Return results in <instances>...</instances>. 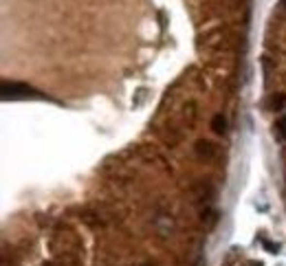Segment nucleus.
<instances>
[{
	"label": "nucleus",
	"instance_id": "f03ea898",
	"mask_svg": "<svg viewBox=\"0 0 286 266\" xmlns=\"http://www.w3.org/2000/svg\"><path fill=\"white\" fill-rule=\"evenodd\" d=\"M225 117H222V115H216V117H214V121H212V128H214V132H216V134H222V132H225Z\"/></svg>",
	"mask_w": 286,
	"mask_h": 266
},
{
	"label": "nucleus",
	"instance_id": "423d86ee",
	"mask_svg": "<svg viewBox=\"0 0 286 266\" xmlns=\"http://www.w3.org/2000/svg\"><path fill=\"white\" fill-rule=\"evenodd\" d=\"M249 266H262V264H260V262H258V264H255V262H253V264H249Z\"/></svg>",
	"mask_w": 286,
	"mask_h": 266
},
{
	"label": "nucleus",
	"instance_id": "39448f33",
	"mask_svg": "<svg viewBox=\"0 0 286 266\" xmlns=\"http://www.w3.org/2000/svg\"><path fill=\"white\" fill-rule=\"evenodd\" d=\"M282 104H284V97H277V99H273V106H275V108H280Z\"/></svg>",
	"mask_w": 286,
	"mask_h": 266
},
{
	"label": "nucleus",
	"instance_id": "20e7f679",
	"mask_svg": "<svg viewBox=\"0 0 286 266\" xmlns=\"http://www.w3.org/2000/svg\"><path fill=\"white\" fill-rule=\"evenodd\" d=\"M277 130H280L282 137H286V115L280 117V121H277Z\"/></svg>",
	"mask_w": 286,
	"mask_h": 266
},
{
	"label": "nucleus",
	"instance_id": "f257e3e1",
	"mask_svg": "<svg viewBox=\"0 0 286 266\" xmlns=\"http://www.w3.org/2000/svg\"><path fill=\"white\" fill-rule=\"evenodd\" d=\"M36 90H31L29 86H24V84H16V82H5L2 84V97L5 99H9V97H31Z\"/></svg>",
	"mask_w": 286,
	"mask_h": 266
},
{
	"label": "nucleus",
	"instance_id": "7ed1b4c3",
	"mask_svg": "<svg viewBox=\"0 0 286 266\" xmlns=\"http://www.w3.org/2000/svg\"><path fill=\"white\" fill-rule=\"evenodd\" d=\"M198 154H205V156H212L214 154V147L209 141H198Z\"/></svg>",
	"mask_w": 286,
	"mask_h": 266
}]
</instances>
